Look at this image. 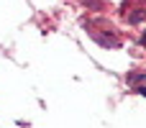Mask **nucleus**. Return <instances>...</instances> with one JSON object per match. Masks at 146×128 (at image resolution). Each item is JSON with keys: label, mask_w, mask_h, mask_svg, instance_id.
Listing matches in <instances>:
<instances>
[{"label": "nucleus", "mask_w": 146, "mask_h": 128, "mask_svg": "<svg viewBox=\"0 0 146 128\" xmlns=\"http://www.w3.org/2000/svg\"><path fill=\"white\" fill-rule=\"evenodd\" d=\"M121 15L128 23H141V21H146V0H126L121 5Z\"/></svg>", "instance_id": "2"}, {"label": "nucleus", "mask_w": 146, "mask_h": 128, "mask_svg": "<svg viewBox=\"0 0 146 128\" xmlns=\"http://www.w3.org/2000/svg\"><path fill=\"white\" fill-rule=\"evenodd\" d=\"M141 46L146 49V31H144V36H141Z\"/></svg>", "instance_id": "3"}, {"label": "nucleus", "mask_w": 146, "mask_h": 128, "mask_svg": "<svg viewBox=\"0 0 146 128\" xmlns=\"http://www.w3.org/2000/svg\"><path fill=\"white\" fill-rule=\"evenodd\" d=\"M139 92H141V95H144V97H146V87H139Z\"/></svg>", "instance_id": "4"}, {"label": "nucleus", "mask_w": 146, "mask_h": 128, "mask_svg": "<svg viewBox=\"0 0 146 128\" xmlns=\"http://www.w3.org/2000/svg\"><path fill=\"white\" fill-rule=\"evenodd\" d=\"M100 26H103V28H98V23H90V26H87V28H90V33H92V38H95L100 46L115 49V46L121 44V36L110 28V23H103V21H100Z\"/></svg>", "instance_id": "1"}]
</instances>
